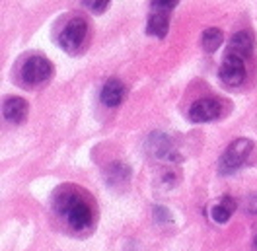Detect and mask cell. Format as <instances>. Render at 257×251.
<instances>
[{"mask_svg":"<svg viewBox=\"0 0 257 251\" xmlns=\"http://www.w3.org/2000/svg\"><path fill=\"white\" fill-rule=\"evenodd\" d=\"M55 208L64 218L72 232H84L90 228L94 212L80 187H61L55 197Z\"/></svg>","mask_w":257,"mask_h":251,"instance_id":"cell-1","label":"cell"},{"mask_svg":"<svg viewBox=\"0 0 257 251\" xmlns=\"http://www.w3.org/2000/svg\"><path fill=\"white\" fill-rule=\"evenodd\" d=\"M251 150H253V142L249 141V139H236L224 150V154L220 156L218 172L222 173V175L234 173L245 162V158L249 156Z\"/></svg>","mask_w":257,"mask_h":251,"instance_id":"cell-2","label":"cell"},{"mask_svg":"<svg viewBox=\"0 0 257 251\" xmlns=\"http://www.w3.org/2000/svg\"><path fill=\"white\" fill-rule=\"evenodd\" d=\"M51 74H53V64L41 55H32L22 66V80L26 86H32V88L45 84L51 78Z\"/></svg>","mask_w":257,"mask_h":251,"instance_id":"cell-3","label":"cell"},{"mask_svg":"<svg viewBox=\"0 0 257 251\" xmlns=\"http://www.w3.org/2000/svg\"><path fill=\"white\" fill-rule=\"evenodd\" d=\"M86 33H88V24L82 18H70L64 28L59 33V45L66 53H74L84 45L86 41Z\"/></svg>","mask_w":257,"mask_h":251,"instance_id":"cell-4","label":"cell"},{"mask_svg":"<svg viewBox=\"0 0 257 251\" xmlns=\"http://www.w3.org/2000/svg\"><path fill=\"white\" fill-rule=\"evenodd\" d=\"M220 113H222V105L218 99L203 97V99H197L189 107V119L193 123H209V121H214Z\"/></svg>","mask_w":257,"mask_h":251,"instance_id":"cell-5","label":"cell"},{"mask_svg":"<svg viewBox=\"0 0 257 251\" xmlns=\"http://www.w3.org/2000/svg\"><path fill=\"white\" fill-rule=\"evenodd\" d=\"M218 76L226 86H240L245 80V61L224 55V61L218 68Z\"/></svg>","mask_w":257,"mask_h":251,"instance_id":"cell-6","label":"cell"},{"mask_svg":"<svg viewBox=\"0 0 257 251\" xmlns=\"http://www.w3.org/2000/svg\"><path fill=\"white\" fill-rule=\"evenodd\" d=\"M146 152L158 160H177L176 146L172 139L164 133H152L146 139Z\"/></svg>","mask_w":257,"mask_h":251,"instance_id":"cell-7","label":"cell"},{"mask_svg":"<svg viewBox=\"0 0 257 251\" xmlns=\"http://www.w3.org/2000/svg\"><path fill=\"white\" fill-rule=\"evenodd\" d=\"M253 47H255V41H253V35L249 32H238L232 35V39L228 41V47H226V55L228 57H238V59H249L253 55Z\"/></svg>","mask_w":257,"mask_h":251,"instance_id":"cell-8","label":"cell"},{"mask_svg":"<svg viewBox=\"0 0 257 251\" xmlns=\"http://www.w3.org/2000/svg\"><path fill=\"white\" fill-rule=\"evenodd\" d=\"M127 95V88L121 80L109 78L101 88V101L105 107H117Z\"/></svg>","mask_w":257,"mask_h":251,"instance_id":"cell-9","label":"cell"},{"mask_svg":"<svg viewBox=\"0 0 257 251\" xmlns=\"http://www.w3.org/2000/svg\"><path fill=\"white\" fill-rule=\"evenodd\" d=\"M2 115L6 121L20 125L28 117V101L24 97H8L2 105Z\"/></svg>","mask_w":257,"mask_h":251,"instance_id":"cell-10","label":"cell"},{"mask_svg":"<svg viewBox=\"0 0 257 251\" xmlns=\"http://www.w3.org/2000/svg\"><path fill=\"white\" fill-rule=\"evenodd\" d=\"M168 28H170L168 14L166 12H152L150 18H148V24H146V33L152 35V37L164 39L166 33H168Z\"/></svg>","mask_w":257,"mask_h":251,"instance_id":"cell-11","label":"cell"},{"mask_svg":"<svg viewBox=\"0 0 257 251\" xmlns=\"http://www.w3.org/2000/svg\"><path fill=\"white\" fill-rule=\"evenodd\" d=\"M234 210H236V201L232 197H224V199H220V203L212 206L210 216L216 224H226L230 220V216L234 214Z\"/></svg>","mask_w":257,"mask_h":251,"instance_id":"cell-12","label":"cell"},{"mask_svg":"<svg viewBox=\"0 0 257 251\" xmlns=\"http://www.w3.org/2000/svg\"><path fill=\"white\" fill-rule=\"evenodd\" d=\"M105 179H107V183H109L111 187L125 185L128 179H131V170H128V166L121 164V162H117V164H113L111 168L107 170Z\"/></svg>","mask_w":257,"mask_h":251,"instance_id":"cell-13","label":"cell"},{"mask_svg":"<svg viewBox=\"0 0 257 251\" xmlns=\"http://www.w3.org/2000/svg\"><path fill=\"white\" fill-rule=\"evenodd\" d=\"M222 41H224V33H222V30H218V28L205 30L203 37H201V45H203V49L207 53H214L216 49L222 45Z\"/></svg>","mask_w":257,"mask_h":251,"instance_id":"cell-14","label":"cell"},{"mask_svg":"<svg viewBox=\"0 0 257 251\" xmlns=\"http://www.w3.org/2000/svg\"><path fill=\"white\" fill-rule=\"evenodd\" d=\"M179 0H152L150 6H152V12H172L177 6Z\"/></svg>","mask_w":257,"mask_h":251,"instance_id":"cell-15","label":"cell"},{"mask_svg":"<svg viewBox=\"0 0 257 251\" xmlns=\"http://www.w3.org/2000/svg\"><path fill=\"white\" fill-rule=\"evenodd\" d=\"M109 2H111V0H82V4H84L88 10L96 12V14L103 12V10L109 6Z\"/></svg>","mask_w":257,"mask_h":251,"instance_id":"cell-16","label":"cell"},{"mask_svg":"<svg viewBox=\"0 0 257 251\" xmlns=\"http://www.w3.org/2000/svg\"><path fill=\"white\" fill-rule=\"evenodd\" d=\"M243 208H245V212H247V214H257V193L249 195V197L245 199Z\"/></svg>","mask_w":257,"mask_h":251,"instance_id":"cell-17","label":"cell"},{"mask_svg":"<svg viewBox=\"0 0 257 251\" xmlns=\"http://www.w3.org/2000/svg\"><path fill=\"white\" fill-rule=\"evenodd\" d=\"M154 218L158 220V222H164V218L172 220V214H170V210H168V208L156 206V208H154Z\"/></svg>","mask_w":257,"mask_h":251,"instance_id":"cell-18","label":"cell"},{"mask_svg":"<svg viewBox=\"0 0 257 251\" xmlns=\"http://www.w3.org/2000/svg\"><path fill=\"white\" fill-rule=\"evenodd\" d=\"M253 249L257 251V235H255V239H253Z\"/></svg>","mask_w":257,"mask_h":251,"instance_id":"cell-19","label":"cell"}]
</instances>
